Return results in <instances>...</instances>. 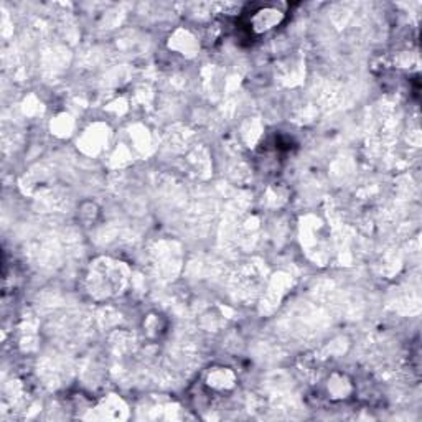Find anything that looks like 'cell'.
Instances as JSON below:
<instances>
[{
	"mask_svg": "<svg viewBox=\"0 0 422 422\" xmlns=\"http://www.w3.org/2000/svg\"><path fill=\"white\" fill-rule=\"evenodd\" d=\"M282 17H284V13L280 10H277V8H272V7L259 8V10L254 12L253 19H251V22H253V30L258 33L267 32V30L277 26V24L282 20Z\"/></svg>",
	"mask_w": 422,
	"mask_h": 422,
	"instance_id": "obj_1",
	"label": "cell"
}]
</instances>
